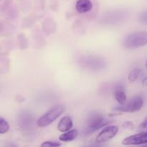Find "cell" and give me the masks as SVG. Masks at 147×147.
Wrapping results in <instances>:
<instances>
[{
    "label": "cell",
    "mask_w": 147,
    "mask_h": 147,
    "mask_svg": "<svg viewBox=\"0 0 147 147\" xmlns=\"http://www.w3.org/2000/svg\"><path fill=\"white\" fill-rule=\"evenodd\" d=\"M73 122L70 116H64L59 121L57 129L60 132H66L73 128Z\"/></svg>",
    "instance_id": "10"
},
{
    "label": "cell",
    "mask_w": 147,
    "mask_h": 147,
    "mask_svg": "<svg viewBox=\"0 0 147 147\" xmlns=\"http://www.w3.org/2000/svg\"><path fill=\"white\" fill-rule=\"evenodd\" d=\"M122 144L126 146L147 144V131L142 132L126 138L122 141Z\"/></svg>",
    "instance_id": "7"
},
{
    "label": "cell",
    "mask_w": 147,
    "mask_h": 147,
    "mask_svg": "<svg viewBox=\"0 0 147 147\" xmlns=\"http://www.w3.org/2000/svg\"><path fill=\"white\" fill-rule=\"evenodd\" d=\"M111 121H107L100 113L93 112L89 115L86 121V128L84 130L86 135L90 134L98 129L104 127L111 123Z\"/></svg>",
    "instance_id": "1"
},
{
    "label": "cell",
    "mask_w": 147,
    "mask_h": 147,
    "mask_svg": "<svg viewBox=\"0 0 147 147\" xmlns=\"http://www.w3.org/2000/svg\"><path fill=\"white\" fill-rule=\"evenodd\" d=\"M141 73H142V70L139 68L134 69L129 73V76H128V80L130 83H134L136 80H137L138 78L140 77Z\"/></svg>",
    "instance_id": "12"
},
{
    "label": "cell",
    "mask_w": 147,
    "mask_h": 147,
    "mask_svg": "<svg viewBox=\"0 0 147 147\" xmlns=\"http://www.w3.org/2000/svg\"><path fill=\"white\" fill-rule=\"evenodd\" d=\"M113 93H114V97L116 100L120 103L121 105H123L126 103V94L125 92V88L122 85L119 84L115 86L113 89Z\"/></svg>",
    "instance_id": "9"
},
{
    "label": "cell",
    "mask_w": 147,
    "mask_h": 147,
    "mask_svg": "<svg viewBox=\"0 0 147 147\" xmlns=\"http://www.w3.org/2000/svg\"><path fill=\"white\" fill-rule=\"evenodd\" d=\"M143 20H144V21H146L147 22V12L144 14V15L143 16Z\"/></svg>",
    "instance_id": "17"
},
{
    "label": "cell",
    "mask_w": 147,
    "mask_h": 147,
    "mask_svg": "<svg viewBox=\"0 0 147 147\" xmlns=\"http://www.w3.org/2000/svg\"><path fill=\"white\" fill-rule=\"evenodd\" d=\"M143 84L144 85H147V78H145V79L144 80H143Z\"/></svg>",
    "instance_id": "18"
},
{
    "label": "cell",
    "mask_w": 147,
    "mask_h": 147,
    "mask_svg": "<svg viewBox=\"0 0 147 147\" xmlns=\"http://www.w3.org/2000/svg\"><path fill=\"white\" fill-rule=\"evenodd\" d=\"M147 45L146 32H136L129 34L123 42V47L126 49H136Z\"/></svg>",
    "instance_id": "2"
},
{
    "label": "cell",
    "mask_w": 147,
    "mask_h": 147,
    "mask_svg": "<svg viewBox=\"0 0 147 147\" xmlns=\"http://www.w3.org/2000/svg\"><path fill=\"white\" fill-rule=\"evenodd\" d=\"M93 8V3L90 0H78L76 4V9L80 14L90 11Z\"/></svg>",
    "instance_id": "8"
},
{
    "label": "cell",
    "mask_w": 147,
    "mask_h": 147,
    "mask_svg": "<svg viewBox=\"0 0 147 147\" xmlns=\"http://www.w3.org/2000/svg\"><path fill=\"white\" fill-rule=\"evenodd\" d=\"M64 111L65 107L62 105L55 106L37 120V126L39 127H45V126H49L55 121L57 120V118L64 112Z\"/></svg>",
    "instance_id": "3"
},
{
    "label": "cell",
    "mask_w": 147,
    "mask_h": 147,
    "mask_svg": "<svg viewBox=\"0 0 147 147\" xmlns=\"http://www.w3.org/2000/svg\"><path fill=\"white\" fill-rule=\"evenodd\" d=\"M123 127L126 129H129V130H131L134 129V124L133 123L130 121H126L125 123H123Z\"/></svg>",
    "instance_id": "15"
},
{
    "label": "cell",
    "mask_w": 147,
    "mask_h": 147,
    "mask_svg": "<svg viewBox=\"0 0 147 147\" xmlns=\"http://www.w3.org/2000/svg\"><path fill=\"white\" fill-rule=\"evenodd\" d=\"M80 65L93 70H101L106 66V62L103 58L96 56H83L79 60Z\"/></svg>",
    "instance_id": "4"
},
{
    "label": "cell",
    "mask_w": 147,
    "mask_h": 147,
    "mask_svg": "<svg viewBox=\"0 0 147 147\" xmlns=\"http://www.w3.org/2000/svg\"><path fill=\"white\" fill-rule=\"evenodd\" d=\"M146 65V67L147 68V60H146V65Z\"/></svg>",
    "instance_id": "19"
},
{
    "label": "cell",
    "mask_w": 147,
    "mask_h": 147,
    "mask_svg": "<svg viewBox=\"0 0 147 147\" xmlns=\"http://www.w3.org/2000/svg\"><path fill=\"white\" fill-rule=\"evenodd\" d=\"M144 104V100L141 96H136L130 100L128 103H124L121 106H116L113 110L119 112L125 113H134L142 109Z\"/></svg>",
    "instance_id": "5"
},
{
    "label": "cell",
    "mask_w": 147,
    "mask_h": 147,
    "mask_svg": "<svg viewBox=\"0 0 147 147\" xmlns=\"http://www.w3.org/2000/svg\"><path fill=\"white\" fill-rule=\"evenodd\" d=\"M78 136V131L77 129H73V130L67 131L65 132L64 134L60 135L59 139L61 142H69L76 139Z\"/></svg>",
    "instance_id": "11"
},
{
    "label": "cell",
    "mask_w": 147,
    "mask_h": 147,
    "mask_svg": "<svg viewBox=\"0 0 147 147\" xmlns=\"http://www.w3.org/2000/svg\"><path fill=\"white\" fill-rule=\"evenodd\" d=\"M9 130V124L2 117L0 119V134H4L7 133Z\"/></svg>",
    "instance_id": "13"
},
{
    "label": "cell",
    "mask_w": 147,
    "mask_h": 147,
    "mask_svg": "<svg viewBox=\"0 0 147 147\" xmlns=\"http://www.w3.org/2000/svg\"><path fill=\"white\" fill-rule=\"evenodd\" d=\"M61 146V144L58 142H55V141H47V142H45L44 143L42 144V147L45 146Z\"/></svg>",
    "instance_id": "14"
},
{
    "label": "cell",
    "mask_w": 147,
    "mask_h": 147,
    "mask_svg": "<svg viewBox=\"0 0 147 147\" xmlns=\"http://www.w3.org/2000/svg\"><path fill=\"white\" fill-rule=\"evenodd\" d=\"M119 131V128L116 126H109L103 129L96 139L97 143H104L113 139Z\"/></svg>",
    "instance_id": "6"
},
{
    "label": "cell",
    "mask_w": 147,
    "mask_h": 147,
    "mask_svg": "<svg viewBox=\"0 0 147 147\" xmlns=\"http://www.w3.org/2000/svg\"><path fill=\"white\" fill-rule=\"evenodd\" d=\"M140 128L142 129L147 130V117L144 119V121L142 123V124H141V126H140Z\"/></svg>",
    "instance_id": "16"
}]
</instances>
